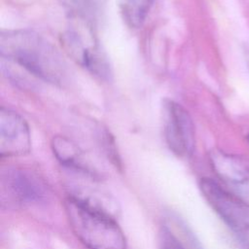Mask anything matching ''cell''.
Returning <instances> with one entry per match:
<instances>
[{"label":"cell","mask_w":249,"mask_h":249,"mask_svg":"<svg viewBox=\"0 0 249 249\" xmlns=\"http://www.w3.org/2000/svg\"><path fill=\"white\" fill-rule=\"evenodd\" d=\"M2 58L16 63L32 76L58 84L65 77V63L56 49L30 30L5 31L0 35Z\"/></svg>","instance_id":"6da1fadb"},{"label":"cell","mask_w":249,"mask_h":249,"mask_svg":"<svg viewBox=\"0 0 249 249\" xmlns=\"http://www.w3.org/2000/svg\"><path fill=\"white\" fill-rule=\"evenodd\" d=\"M160 249H185L177 237L167 229L163 228L160 232Z\"/></svg>","instance_id":"30bf717a"},{"label":"cell","mask_w":249,"mask_h":249,"mask_svg":"<svg viewBox=\"0 0 249 249\" xmlns=\"http://www.w3.org/2000/svg\"><path fill=\"white\" fill-rule=\"evenodd\" d=\"M64 208L70 228L88 249H125L126 239L115 218L68 196Z\"/></svg>","instance_id":"7a4b0ae2"},{"label":"cell","mask_w":249,"mask_h":249,"mask_svg":"<svg viewBox=\"0 0 249 249\" xmlns=\"http://www.w3.org/2000/svg\"><path fill=\"white\" fill-rule=\"evenodd\" d=\"M164 134L169 149L178 157H189L195 149V126L191 116L180 104L164 103Z\"/></svg>","instance_id":"5b68a950"},{"label":"cell","mask_w":249,"mask_h":249,"mask_svg":"<svg viewBox=\"0 0 249 249\" xmlns=\"http://www.w3.org/2000/svg\"><path fill=\"white\" fill-rule=\"evenodd\" d=\"M31 148L28 124L18 114L5 108L0 110V155L17 157L27 154Z\"/></svg>","instance_id":"8992f818"},{"label":"cell","mask_w":249,"mask_h":249,"mask_svg":"<svg viewBox=\"0 0 249 249\" xmlns=\"http://www.w3.org/2000/svg\"><path fill=\"white\" fill-rule=\"evenodd\" d=\"M210 164L217 177L228 187L249 191V160L236 155L215 150L210 154Z\"/></svg>","instance_id":"52a82bcc"},{"label":"cell","mask_w":249,"mask_h":249,"mask_svg":"<svg viewBox=\"0 0 249 249\" xmlns=\"http://www.w3.org/2000/svg\"><path fill=\"white\" fill-rule=\"evenodd\" d=\"M1 202L8 207H22L43 201L47 196L46 185L34 173L8 168L1 173Z\"/></svg>","instance_id":"277c9868"},{"label":"cell","mask_w":249,"mask_h":249,"mask_svg":"<svg viewBox=\"0 0 249 249\" xmlns=\"http://www.w3.org/2000/svg\"><path fill=\"white\" fill-rule=\"evenodd\" d=\"M199 189L215 212L249 248V202L210 178H202Z\"/></svg>","instance_id":"3957f363"},{"label":"cell","mask_w":249,"mask_h":249,"mask_svg":"<svg viewBox=\"0 0 249 249\" xmlns=\"http://www.w3.org/2000/svg\"><path fill=\"white\" fill-rule=\"evenodd\" d=\"M153 0H121L122 12L127 24L131 27H139L152 5Z\"/></svg>","instance_id":"9c48e42d"},{"label":"cell","mask_w":249,"mask_h":249,"mask_svg":"<svg viewBox=\"0 0 249 249\" xmlns=\"http://www.w3.org/2000/svg\"><path fill=\"white\" fill-rule=\"evenodd\" d=\"M52 147L53 154L58 160L69 167L88 172L80 162V152L74 143L64 137H55L53 140Z\"/></svg>","instance_id":"ba28073f"}]
</instances>
